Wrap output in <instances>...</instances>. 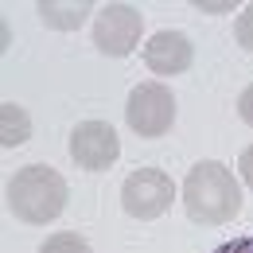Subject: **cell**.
<instances>
[{"label":"cell","mask_w":253,"mask_h":253,"mask_svg":"<svg viewBox=\"0 0 253 253\" xmlns=\"http://www.w3.org/2000/svg\"><path fill=\"white\" fill-rule=\"evenodd\" d=\"M39 253H94L90 250V242L82 238V234H51L43 246H39Z\"/></svg>","instance_id":"obj_10"},{"label":"cell","mask_w":253,"mask_h":253,"mask_svg":"<svg viewBox=\"0 0 253 253\" xmlns=\"http://www.w3.org/2000/svg\"><path fill=\"white\" fill-rule=\"evenodd\" d=\"M234 35H238V47H242V51H253V4L242 8L238 24H234Z\"/></svg>","instance_id":"obj_11"},{"label":"cell","mask_w":253,"mask_h":253,"mask_svg":"<svg viewBox=\"0 0 253 253\" xmlns=\"http://www.w3.org/2000/svg\"><path fill=\"white\" fill-rule=\"evenodd\" d=\"M238 117H242L246 125H253V86H246L242 97H238Z\"/></svg>","instance_id":"obj_13"},{"label":"cell","mask_w":253,"mask_h":253,"mask_svg":"<svg viewBox=\"0 0 253 253\" xmlns=\"http://www.w3.org/2000/svg\"><path fill=\"white\" fill-rule=\"evenodd\" d=\"M195 4H199L203 12H230L238 0H195Z\"/></svg>","instance_id":"obj_15"},{"label":"cell","mask_w":253,"mask_h":253,"mask_svg":"<svg viewBox=\"0 0 253 253\" xmlns=\"http://www.w3.org/2000/svg\"><path fill=\"white\" fill-rule=\"evenodd\" d=\"M238 175H242V179H246V183L253 187V144L246 148V152H242V160H238Z\"/></svg>","instance_id":"obj_14"},{"label":"cell","mask_w":253,"mask_h":253,"mask_svg":"<svg viewBox=\"0 0 253 253\" xmlns=\"http://www.w3.org/2000/svg\"><path fill=\"white\" fill-rule=\"evenodd\" d=\"M195 59V47L183 32H160L144 43V66L156 70V74H183Z\"/></svg>","instance_id":"obj_7"},{"label":"cell","mask_w":253,"mask_h":253,"mask_svg":"<svg viewBox=\"0 0 253 253\" xmlns=\"http://www.w3.org/2000/svg\"><path fill=\"white\" fill-rule=\"evenodd\" d=\"M140 32H144V20L132 4H105L97 12V24H94V43L101 55H132L136 43H140Z\"/></svg>","instance_id":"obj_5"},{"label":"cell","mask_w":253,"mask_h":253,"mask_svg":"<svg viewBox=\"0 0 253 253\" xmlns=\"http://www.w3.org/2000/svg\"><path fill=\"white\" fill-rule=\"evenodd\" d=\"M28 136H32L28 109L16 105V101H4V105H0V144H4V148H16V144H24Z\"/></svg>","instance_id":"obj_9"},{"label":"cell","mask_w":253,"mask_h":253,"mask_svg":"<svg viewBox=\"0 0 253 253\" xmlns=\"http://www.w3.org/2000/svg\"><path fill=\"white\" fill-rule=\"evenodd\" d=\"M70 156L86 171H109L121 156V140L105 121H78L70 132Z\"/></svg>","instance_id":"obj_6"},{"label":"cell","mask_w":253,"mask_h":253,"mask_svg":"<svg viewBox=\"0 0 253 253\" xmlns=\"http://www.w3.org/2000/svg\"><path fill=\"white\" fill-rule=\"evenodd\" d=\"M214 253H253V238L246 234V238H230V242H222Z\"/></svg>","instance_id":"obj_12"},{"label":"cell","mask_w":253,"mask_h":253,"mask_svg":"<svg viewBox=\"0 0 253 253\" xmlns=\"http://www.w3.org/2000/svg\"><path fill=\"white\" fill-rule=\"evenodd\" d=\"M90 12H94V0H39V16H43V24L47 28H55V32H74V28H82L86 20H90Z\"/></svg>","instance_id":"obj_8"},{"label":"cell","mask_w":253,"mask_h":253,"mask_svg":"<svg viewBox=\"0 0 253 253\" xmlns=\"http://www.w3.org/2000/svg\"><path fill=\"white\" fill-rule=\"evenodd\" d=\"M125 117H128V128L136 136H164L171 121H175V94L160 82H140L132 94H128V105H125Z\"/></svg>","instance_id":"obj_4"},{"label":"cell","mask_w":253,"mask_h":253,"mask_svg":"<svg viewBox=\"0 0 253 253\" xmlns=\"http://www.w3.org/2000/svg\"><path fill=\"white\" fill-rule=\"evenodd\" d=\"M171 203H175V183H171V175L160 171V168L132 171L125 179V187H121V207L140 222H152V218H160V214H168Z\"/></svg>","instance_id":"obj_3"},{"label":"cell","mask_w":253,"mask_h":253,"mask_svg":"<svg viewBox=\"0 0 253 253\" xmlns=\"http://www.w3.org/2000/svg\"><path fill=\"white\" fill-rule=\"evenodd\" d=\"M66 199H70L66 179L47 164H24L8 179V211L28 226L55 222L66 211Z\"/></svg>","instance_id":"obj_2"},{"label":"cell","mask_w":253,"mask_h":253,"mask_svg":"<svg viewBox=\"0 0 253 253\" xmlns=\"http://www.w3.org/2000/svg\"><path fill=\"white\" fill-rule=\"evenodd\" d=\"M183 207H187L191 222L199 226H222L234 222L242 211V187L234 179L230 168H222L214 160L195 164L183 179Z\"/></svg>","instance_id":"obj_1"}]
</instances>
